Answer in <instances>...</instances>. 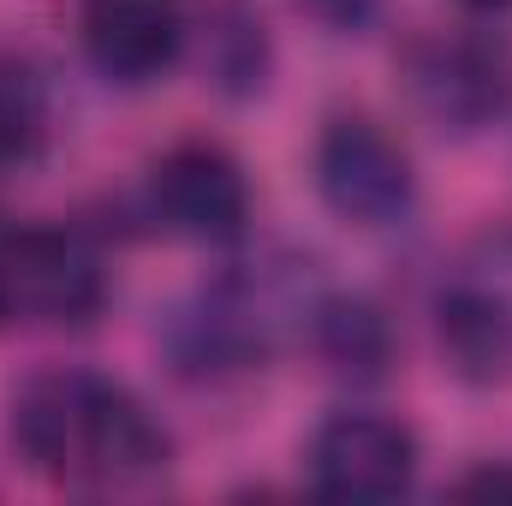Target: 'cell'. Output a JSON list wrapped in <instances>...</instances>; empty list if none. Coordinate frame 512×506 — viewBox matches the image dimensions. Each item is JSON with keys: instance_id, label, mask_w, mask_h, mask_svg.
Wrapping results in <instances>:
<instances>
[{"instance_id": "obj_1", "label": "cell", "mask_w": 512, "mask_h": 506, "mask_svg": "<svg viewBox=\"0 0 512 506\" xmlns=\"http://www.w3.org/2000/svg\"><path fill=\"white\" fill-rule=\"evenodd\" d=\"M18 459L60 489H143L173 471L167 423L126 381L54 364L18 381L6 405Z\"/></svg>"}, {"instance_id": "obj_2", "label": "cell", "mask_w": 512, "mask_h": 506, "mask_svg": "<svg viewBox=\"0 0 512 506\" xmlns=\"http://www.w3.org/2000/svg\"><path fill=\"white\" fill-rule=\"evenodd\" d=\"M316 298H292L280 268H256L239 262L227 274H215L209 286H197L173 322H167V352L185 376L197 381H221V376H245L262 370L280 346V334L298 322H310Z\"/></svg>"}, {"instance_id": "obj_3", "label": "cell", "mask_w": 512, "mask_h": 506, "mask_svg": "<svg viewBox=\"0 0 512 506\" xmlns=\"http://www.w3.org/2000/svg\"><path fill=\"white\" fill-rule=\"evenodd\" d=\"M399 84L441 137H477L512 114V48L471 30H429L405 42Z\"/></svg>"}, {"instance_id": "obj_4", "label": "cell", "mask_w": 512, "mask_h": 506, "mask_svg": "<svg viewBox=\"0 0 512 506\" xmlns=\"http://www.w3.org/2000/svg\"><path fill=\"white\" fill-rule=\"evenodd\" d=\"M108 310V262L72 227H18L0 239V322L90 328Z\"/></svg>"}, {"instance_id": "obj_5", "label": "cell", "mask_w": 512, "mask_h": 506, "mask_svg": "<svg viewBox=\"0 0 512 506\" xmlns=\"http://www.w3.org/2000/svg\"><path fill=\"white\" fill-rule=\"evenodd\" d=\"M316 197L358 233H393L417 215V167L405 143L370 114H334L316 137Z\"/></svg>"}, {"instance_id": "obj_6", "label": "cell", "mask_w": 512, "mask_h": 506, "mask_svg": "<svg viewBox=\"0 0 512 506\" xmlns=\"http://www.w3.org/2000/svg\"><path fill=\"white\" fill-rule=\"evenodd\" d=\"M143 203H149V221L161 233L191 239V245H239L251 233L256 209L239 155L227 143H209V137H185V143L161 149L149 161Z\"/></svg>"}, {"instance_id": "obj_7", "label": "cell", "mask_w": 512, "mask_h": 506, "mask_svg": "<svg viewBox=\"0 0 512 506\" xmlns=\"http://www.w3.org/2000/svg\"><path fill=\"white\" fill-rule=\"evenodd\" d=\"M423 465L417 429L387 411H328L304 447V477L322 501H399Z\"/></svg>"}, {"instance_id": "obj_8", "label": "cell", "mask_w": 512, "mask_h": 506, "mask_svg": "<svg viewBox=\"0 0 512 506\" xmlns=\"http://www.w3.org/2000/svg\"><path fill=\"white\" fill-rule=\"evenodd\" d=\"M78 42L108 84L143 90L179 66L191 12L185 0H78Z\"/></svg>"}, {"instance_id": "obj_9", "label": "cell", "mask_w": 512, "mask_h": 506, "mask_svg": "<svg viewBox=\"0 0 512 506\" xmlns=\"http://www.w3.org/2000/svg\"><path fill=\"white\" fill-rule=\"evenodd\" d=\"M435 340L453 376L501 381L512 364V292L483 274H459L435 298Z\"/></svg>"}, {"instance_id": "obj_10", "label": "cell", "mask_w": 512, "mask_h": 506, "mask_svg": "<svg viewBox=\"0 0 512 506\" xmlns=\"http://www.w3.org/2000/svg\"><path fill=\"white\" fill-rule=\"evenodd\" d=\"M304 334H310L316 358L328 364V376L352 381V387H370L393 370V322L364 292H322L310 304Z\"/></svg>"}, {"instance_id": "obj_11", "label": "cell", "mask_w": 512, "mask_h": 506, "mask_svg": "<svg viewBox=\"0 0 512 506\" xmlns=\"http://www.w3.org/2000/svg\"><path fill=\"white\" fill-rule=\"evenodd\" d=\"M203 72L227 102H256L274 78V42L251 6L215 0L209 6V36H203Z\"/></svg>"}, {"instance_id": "obj_12", "label": "cell", "mask_w": 512, "mask_h": 506, "mask_svg": "<svg viewBox=\"0 0 512 506\" xmlns=\"http://www.w3.org/2000/svg\"><path fill=\"white\" fill-rule=\"evenodd\" d=\"M54 137V102L48 78L36 72L30 54L0 48V173H24L48 155Z\"/></svg>"}, {"instance_id": "obj_13", "label": "cell", "mask_w": 512, "mask_h": 506, "mask_svg": "<svg viewBox=\"0 0 512 506\" xmlns=\"http://www.w3.org/2000/svg\"><path fill=\"white\" fill-rule=\"evenodd\" d=\"M328 36H364L382 18V0H298Z\"/></svg>"}, {"instance_id": "obj_14", "label": "cell", "mask_w": 512, "mask_h": 506, "mask_svg": "<svg viewBox=\"0 0 512 506\" xmlns=\"http://www.w3.org/2000/svg\"><path fill=\"white\" fill-rule=\"evenodd\" d=\"M453 495H507L512 501V465H477L471 477L453 483Z\"/></svg>"}, {"instance_id": "obj_15", "label": "cell", "mask_w": 512, "mask_h": 506, "mask_svg": "<svg viewBox=\"0 0 512 506\" xmlns=\"http://www.w3.org/2000/svg\"><path fill=\"white\" fill-rule=\"evenodd\" d=\"M453 6H465V12H477V18H495V12H507L512 0H453Z\"/></svg>"}, {"instance_id": "obj_16", "label": "cell", "mask_w": 512, "mask_h": 506, "mask_svg": "<svg viewBox=\"0 0 512 506\" xmlns=\"http://www.w3.org/2000/svg\"><path fill=\"white\" fill-rule=\"evenodd\" d=\"M0 239H6V227H0Z\"/></svg>"}]
</instances>
